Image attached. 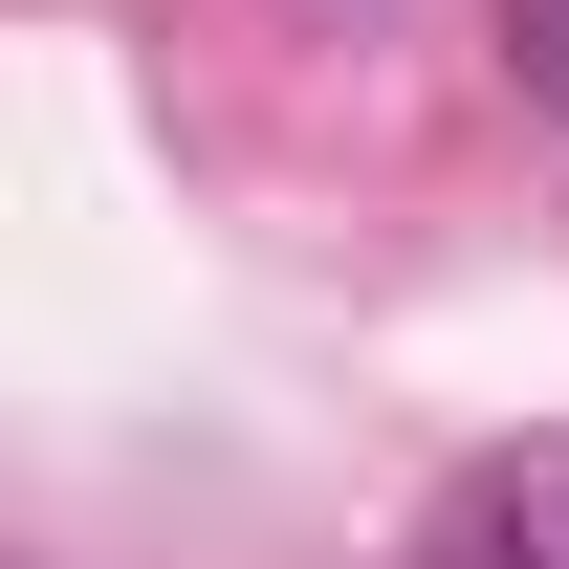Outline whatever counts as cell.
I'll return each instance as SVG.
<instances>
[{"label": "cell", "mask_w": 569, "mask_h": 569, "mask_svg": "<svg viewBox=\"0 0 569 569\" xmlns=\"http://www.w3.org/2000/svg\"><path fill=\"white\" fill-rule=\"evenodd\" d=\"M395 569H569V438H526V460H460V482L417 503V548Z\"/></svg>", "instance_id": "cell-1"}, {"label": "cell", "mask_w": 569, "mask_h": 569, "mask_svg": "<svg viewBox=\"0 0 569 569\" xmlns=\"http://www.w3.org/2000/svg\"><path fill=\"white\" fill-rule=\"evenodd\" d=\"M503 88H526V110L569 132V0H503Z\"/></svg>", "instance_id": "cell-2"}]
</instances>
